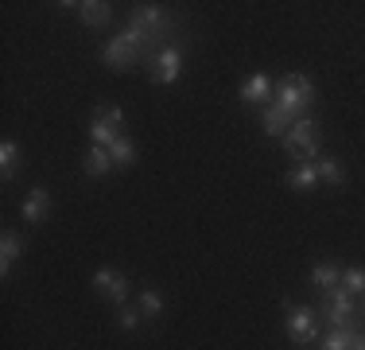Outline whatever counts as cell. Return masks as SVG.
Wrapping results in <instances>:
<instances>
[{"mask_svg":"<svg viewBox=\"0 0 365 350\" xmlns=\"http://www.w3.org/2000/svg\"><path fill=\"white\" fill-rule=\"evenodd\" d=\"M311 280H315L319 292H327V288H338V284H342V269L330 265V261H319V265L311 269Z\"/></svg>","mask_w":365,"mask_h":350,"instance_id":"14","label":"cell"},{"mask_svg":"<svg viewBox=\"0 0 365 350\" xmlns=\"http://www.w3.org/2000/svg\"><path fill=\"white\" fill-rule=\"evenodd\" d=\"M284 148H288L292 160L299 164H315L319 160V121L311 117H299L295 125L288 129V136H284Z\"/></svg>","mask_w":365,"mask_h":350,"instance_id":"2","label":"cell"},{"mask_svg":"<svg viewBox=\"0 0 365 350\" xmlns=\"http://www.w3.org/2000/svg\"><path fill=\"white\" fill-rule=\"evenodd\" d=\"M354 311H358V304H354V296L346 292L342 284L327 288L323 300H319V315H323L330 327H346V323H354Z\"/></svg>","mask_w":365,"mask_h":350,"instance_id":"3","label":"cell"},{"mask_svg":"<svg viewBox=\"0 0 365 350\" xmlns=\"http://www.w3.org/2000/svg\"><path fill=\"white\" fill-rule=\"evenodd\" d=\"M24 257V238L20 234H4V241H0V273L8 276V269H12V261Z\"/></svg>","mask_w":365,"mask_h":350,"instance_id":"16","label":"cell"},{"mask_svg":"<svg viewBox=\"0 0 365 350\" xmlns=\"http://www.w3.org/2000/svg\"><path fill=\"white\" fill-rule=\"evenodd\" d=\"M319 183H323V179H319L315 164H295V168L288 171V187L292 191H303V195H307V191H315Z\"/></svg>","mask_w":365,"mask_h":350,"instance_id":"11","label":"cell"},{"mask_svg":"<svg viewBox=\"0 0 365 350\" xmlns=\"http://www.w3.org/2000/svg\"><path fill=\"white\" fill-rule=\"evenodd\" d=\"M319 350H365V335L354 327V323H346V327H330V335L323 339Z\"/></svg>","mask_w":365,"mask_h":350,"instance_id":"8","label":"cell"},{"mask_svg":"<svg viewBox=\"0 0 365 350\" xmlns=\"http://www.w3.org/2000/svg\"><path fill=\"white\" fill-rule=\"evenodd\" d=\"M241 101L245 105H264V101H272V78L268 74H249L245 78V86H241Z\"/></svg>","mask_w":365,"mask_h":350,"instance_id":"9","label":"cell"},{"mask_svg":"<svg viewBox=\"0 0 365 350\" xmlns=\"http://www.w3.org/2000/svg\"><path fill=\"white\" fill-rule=\"evenodd\" d=\"M47 206H51V195H47V187H36L28 199H24V206H20V218H24V222H43V218H47Z\"/></svg>","mask_w":365,"mask_h":350,"instance_id":"10","label":"cell"},{"mask_svg":"<svg viewBox=\"0 0 365 350\" xmlns=\"http://www.w3.org/2000/svg\"><path fill=\"white\" fill-rule=\"evenodd\" d=\"M342 288L350 296H365V269H346V273H342Z\"/></svg>","mask_w":365,"mask_h":350,"instance_id":"19","label":"cell"},{"mask_svg":"<svg viewBox=\"0 0 365 350\" xmlns=\"http://www.w3.org/2000/svg\"><path fill=\"white\" fill-rule=\"evenodd\" d=\"M288 335L295 343H311L315 339V308H295V304H288Z\"/></svg>","mask_w":365,"mask_h":350,"instance_id":"6","label":"cell"},{"mask_svg":"<svg viewBox=\"0 0 365 350\" xmlns=\"http://www.w3.org/2000/svg\"><path fill=\"white\" fill-rule=\"evenodd\" d=\"M93 288H98L109 304H125V296H128V280L120 273H113V269H98V273H93Z\"/></svg>","mask_w":365,"mask_h":350,"instance_id":"7","label":"cell"},{"mask_svg":"<svg viewBox=\"0 0 365 350\" xmlns=\"http://www.w3.org/2000/svg\"><path fill=\"white\" fill-rule=\"evenodd\" d=\"M16 160H20V144H16V140H4V144H0V175H4V179H12Z\"/></svg>","mask_w":365,"mask_h":350,"instance_id":"18","label":"cell"},{"mask_svg":"<svg viewBox=\"0 0 365 350\" xmlns=\"http://www.w3.org/2000/svg\"><path fill=\"white\" fill-rule=\"evenodd\" d=\"M160 311H163V296L155 292V288H148V292L140 296V315H148V319H155Z\"/></svg>","mask_w":365,"mask_h":350,"instance_id":"20","label":"cell"},{"mask_svg":"<svg viewBox=\"0 0 365 350\" xmlns=\"http://www.w3.org/2000/svg\"><path fill=\"white\" fill-rule=\"evenodd\" d=\"M120 129H125V113L120 109H98V117H93V125H90V136H93V144L109 148L113 140L120 136Z\"/></svg>","mask_w":365,"mask_h":350,"instance_id":"4","label":"cell"},{"mask_svg":"<svg viewBox=\"0 0 365 350\" xmlns=\"http://www.w3.org/2000/svg\"><path fill=\"white\" fill-rule=\"evenodd\" d=\"M152 82H160V86H171V82H179V74H182V51L179 47H163L160 55L152 59Z\"/></svg>","mask_w":365,"mask_h":350,"instance_id":"5","label":"cell"},{"mask_svg":"<svg viewBox=\"0 0 365 350\" xmlns=\"http://www.w3.org/2000/svg\"><path fill=\"white\" fill-rule=\"evenodd\" d=\"M315 168H319V179H323V183H342V175H346L338 156H319Z\"/></svg>","mask_w":365,"mask_h":350,"instance_id":"17","label":"cell"},{"mask_svg":"<svg viewBox=\"0 0 365 350\" xmlns=\"http://www.w3.org/2000/svg\"><path fill=\"white\" fill-rule=\"evenodd\" d=\"M361 311H365V300H361Z\"/></svg>","mask_w":365,"mask_h":350,"instance_id":"22","label":"cell"},{"mask_svg":"<svg viewBox=\"0 0 365 350\" xmlns=\"http://www.w3.org/2000/svg\"><path fill=\"white\" fill-rule=\"evenodd\" d=\"M311 101H315V82L307 74H284L280 82L272 86V105L264 109L260 125H264L268 136H288V129L299 117H307Z\"/></svg>","mask_w":365,"mask_h":350,"instance_id":"1","label":"cell"},{"mask_svg":"<svg viewBox=\"0 0 365 350\" xmlns=\"http://www.w3.org/2000/svg\"><path fill=\"white\" fill-rule=\"evenodd\" d=\"M109 156H113V168H117V171L133 168V160H136V148H133V140H128V136H117V140L109 144Z\"/></svg>","mask_w":365,"mask_h":350,"instance_id":"15","label":"cell"},{"mask_svg":"<svg viewBox=\"0 0 365 350\" xmlns=\"http://www.w3.org/2000/svg\"><path fill=\"white\" fill-rule=\"evenodd\" d=\"M78 16H82V24H90V28H106L113 8L106 4V0H86V4H74Z\"/></svg>","mask_w":365,"mask_h":350,"instance_id":"12","label":"cell"},{"mask_svg":"<svg viewBox=\"0 0 365 350\" xmlns=\"http://www.w3.org/2000/svg\"><path fill=\"white\" fill-rule=\"evenodd\" d=\"M86 175H93V179H98V175H106V171H113V156H109V148H101V144H93L90 152H86Z\"/></svg>","mask_w":365,"mask_h":350,"instance_id":"13","label":"cell"},{"mask_svg":"<svg viewBox=\"0 0 365 350\" xmlns=\"http://www.w3.org/2000/svg\"><path fill=\"white\" fill-rule=\"evenodd\" d=\"M117 327H120V331H136V327H140V311H128V308H125V311L117 315Z\"/></svg>","mask_w":365,"mask_h":350,"instance_id":"21","label":"cell"}]
</instances>
